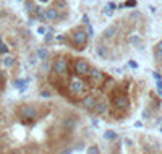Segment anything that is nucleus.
Returning <instances> with one entry per match:
<instances>
[{
	"instance_id": "obj_6",
	"label": "nucleus",
	"mask_w": 162,
	"mask_h": 154,
	"mask_svg": "<svg viewBox=\"0 0 162 154\" xmlns=\"http://www.w3.org/2000/svg\"><path fill=\"white\" fill-rule=\"evenodd\" d=\"M71 39H73V44H75V45L83 47V45L88 42V34H86V31H83V29H78V31L73 33Z\"/></svg>"
},
{
	"instance_id": "obj_28",
	"label": "nucleus",
	"mask_w": 162,
	"mask_h": 154,
	"mask_svg": "<svg viewBox=\"0 0 162 154\" xmlns=\"http://www.w3.org/2000/svg\"><path fill=\"white\" fill-rule=\"evenodd\" d=\"M83 21H84V25L91 26V23H89V18H88V15H84V16H83Z\"/></svg>"
},
{
	"instance_id": "obj_14",
	"label": "nucleus",
	"mask_w": 162,
	"mask_h": 154,
	"mask_svg": "<svg viewBox=\"0 0 162 154\" xmlns=\"http://www.w3.org/2000/svg\"><path fill=\"white\" fill-rule=\"evenodd\" d=\"M128 42L131 45H140L141 44V36H138V34H133V36L128 37Z\"/></svg>"
},
{
	"instance_id": "obj_33",
	"label": "nucleus",
	"mask_w": 162,
	"mask_h": 154,
	"mask_svg": "<svg viewBox=\"0 0 162 154\" xmlns=\"http://www.w3.org/2000/svg\"><path fill=\"white\" fill-rule=\"evenodd\" d=\"M156 49H157V50H160V52H162V41H160L157 45H156Z\"/></svg>"
},
{
	"instance_id": "obj_21",
	"label": "nucleus",
	"mask_w": 162,
	"mask_h": 154,
	"mask_svg": "<svg viewBox=\"0 0 162 154\" xmlns=\"http://www.w3.org/2000/svg\"><path fill=\"white\" fill-rule=\"evenodd\" d=\"M8 45L7 44H3V42H0V54H2V55H5V54H8Z\"/></svg>"
},
{
	"instance_id": "obj_24",
	"label": "nucleus",
	"mask_w": 162,
	"mask_h": 154,
	"mask_svg": "<svg viewBox=\"0 0 162 154\" xmlns=\"http://www.w3.org/2000/svg\"><path fill=\"white\" fill-rule=\"evenodd\" d=\"M152 76H154L156 81H162V76H160V73H159V71H154V73H152Z\"/></svg>"
},
{
	"instance_id": "obj_17",
	"label": "nucleus",
	"mask_w": 162,
	"mask_h": 154,
	"mask_svg": "<svg viewBox=\"0 0 162 154\" xmlns=\"http://www.w3.org/2000/svg\"><path fill=\"white\" fill-rule=\"evenodd\" d=\"M3 65H5V67H13V65H15V57L7 55V57L3 59Z\"/></svg>"
},
{
	"instance_id": "obj_36",
	"label": "nucleus",
	"mask_w": 162,
	"mask_h": 154,
	"mask_svg": "<svg viewBox=\"0 0 162 154\" xmlns=\"http://www.w3.org/2000/svg\"><path fill=\"white\" fill-rule=\"evenodd\" d=\"M37 33H39V34H44V33H45V29H44V28H39Z\"/></svg>"
},
{
	"instance_id": "obj_34",
	"label": "nucleus",
	"mask_w": 162,
	"mask_h": 154,
	"mask_svg": "<svg viewBox=\"0 0 162 154\" xmlns=\"http://www.w3.org/2000/svg\"><path fill=\"white\" fill-rule=\"evenodd\" d=\"M42 98H50V93H47V91H44V93H42Z\"/></svg>"
},
{
	"instance_id": "obj_23",
	"label": "nucleus",
	"mask_w": 162,
	"mask_h": 154,
	"mask_svg": "<svg viewBox=\"0 0 162 154\" xmlns=\"http://www.w3.org/2000/svg\"><path fill=\"white\" fill-rule=\"evenodd\" d=\"M88 154H99V148H97V146H91L88 149Z\"/></svg>"
},
{
	"instance_id": "obj_5",
	"label": "nucleus",
	"mask_w": 162,
	"mask_h": 154,
	"mask_svg": "<svg viewBox=\"0 0 162 154\" xmlns=\"http://www.w3.org/2000/svg\"><path fill=\"white\" fill-rule=\"evenodd\" d=\"M20 115L23 118H26V122H29V120H33V118H36L39 115V112L34 106H21L20 107Z\"/></svg>"
},
{
	"instance_id": "obj_1",
	"label": "nucleus",
	"mask_w": 162,
	"mask_h": 154,
	"mask_svg": "<svg viewBox=\"0 0 162 154\" xmlns=\"http://www.w3.org/2000/svg\"><path fill=\"white\" fill-rule=\"evenodd\" d=\"M68 89H70V93L73 96H81L86 89V83L81 78H73L70 84H68Z\"/></svg>"
},
{
	"instance_id": "obj_39",
	"label": "nucleus",
	"mask_w": 162,
	"mask_h": 154,
	"mask_svg": "<svg viewBox=\"0 0 162 154\" xmlns=\"http://www.w3.org/2000/svg\"><path fill=\"white\" fill-rule=\"evenodd\" d=\"M160 132H162V128H160Z\"/></svg>"
},
{
	"instance_id": "obj_38",
	"label": "nucleus",
	"mask_w": 162,
	"mask_h": 154,
	"mask_svg": "<svg viewBox=\"0 0 162 154\" xmlns=\"http://www.w3.org/2000/svg\"><path fill=\"white\" fill-rule=\"evenodd\" d=\"M40 2H49V0H40Z\"/></svg>"
},
{
	"instance_id": "obj_15",
	"label": "nucleus",
	"mask_w": 162,
	"mask_h": 154,
	"mask_svg": "<svg viewBox=\"0 0 162 154\" xmlns=\"http://www.w3.org/2000/svg\"><path fill=\"white\" fill-rule=\"evenodd\" d=\"M104 140H109V141L117 140V133L112 132V130H107V132H104Z\"/></svg>"
},
{
	"instance_id": "obj_35",
	"label": "nucleus",
	"mask_w": 162,
	"mask_h": 154,
	"mask_svg": "<svg viewBox=\"0 0 162 154\" xmlns=\"http://www.w3.org/2000/svg\"><path fill=\"white\" fill-rule=\"evenodd\" d=\"M135 127H136V128H141V127H143V123H141V122H136V123H135Z\"/></svg>"
},
{
	"instance_id": "obj_13",
	"label": "nucleus",
	"mask_w": 162,
	"mask_h": 154,
	"mask_svg": "<svg viewBox=\"0 0 162 154\" xmlns=\"http://www.w3.org/2000/svg\"><path fill=\"white\" fill-rule=\"evenodd\" d=\"M62 125H63V128H65V130L71 132V130L75 128V120H73V118H65V120L62 122Z\"/></svg>"
},
{
	"instance_id": "obj_7",
	"label": "nucleus",
	"mask_w": 162,
	"mask_h": 154,
	"mask_svg": "<svg viewBox=\"0 0 162 154\" xmlns=\"http://www.w3.org/2000/svg\"><path fill=\"white\" fill-rule=\"evenodd\" d=\"M96 104H97V98L94 94H88L81 99V106H83L86 110H92L96 107Z\"/></svg>"
},
{
	"instance_id": "obj_22",
	"label": "nucleus",
	"mask_w": 162,
	"mask_h": 154,
	"mask_svg": "<svg viewBox=\"0 0 162 154\" xmlns=\"http://www.w3.org/2000/svg\"><path fill=\"white\" fill-rule=\"evenodd\" d=\"M154 59L157 60V62H162V52L157 49H154Z\"/></svg>"
},
{
	"instance_id": "obj_9",
	"label": "nucleus",
	"mask_w": 162,
	"mask_h": 154,
	"mask_svg": "<svg viewBox=\"0 0 162 154\" xmlns=\"http://www.w3.org/2000/svg\"><path fill=\"white\" fill-rule=\"evenodd\" d=\"M44 15H45V20L47 21H55L59 18V10L57 8H47V10H44Z\"/></svg>"
},
{
	"instance_id": "obj_2",
	"label": "nucleus",
	"mask_w": 162,
	"mask_h": 154,
	"mask_svg": "<svg viewBox=\"0 0 162 154\" xmlns=\"http://www.w3.org/2000/svg\"><path fill=\"white\" fill-rule=\"evenodd\" d=\"M54 71H55V75L57 76H67V73H68V62L67 59H63V57H59L55 62H54Z\"/></svg>"
},
{
	"instance_id": "obj_11",
	"label": "nucleus",
	"mask_w": 162,
	"mask_h": 154,
	"mask_svg": "<svg viewBox=\"0 0 162 154\" xmlns=\"http://www.w3.org/2000/svg\"><path fill=\"white\" fill-rule=\"evenodd\" d=\"M117 33H118V28L117 26H109L107 29L102 33V36L106 37V39H112V37L117 36Z\"/></svg>"
},
{
	"instance_id": "obj_25",
	"label": "nucleus",
	"mask_w": 162,
	"mask_h": 154,
	"mask_svg": "<svg viewBox=\"0 0 162 154\" xmlns=\"http://www.w3.org/2000/svg\"><path fill=\"white\" fill-rule=\"evenodd\" d=\"M104 13H106L107 16H112V15H114V10H110L109 7H106V8H104Z\"/></svg>"
},
{
	"instance_id": "obj_29",
	"label": "nucleus",
	"mask_w": 162,
	"mask_h": 154,
	"mask_svg": "<svg viewBox=\"0 0 162 154\" xmlns=\"http://www.w3.org/2000/svg\"><path fill=\"white\" fill-rule=\"evenodd\" d=\"M157 93L162 94V81H157Z\"/></svg>"
},
{
	"instance_id": "obj_31",
	"label": "nucleus",
	"mask_w": 162,
	"mask_h": 154,
	"mask_svg": "<svg viewBox=\"0 0 162 154\" xmlns=\"http://www.w3.org/2000/svg\"><path fill=\"white\" fill-rule=\"evenodd\" d=\"M125 5L126 7H135V0H130V2H126Z\"/></svg>"
},
{
	"instance_id": "obj_3",
	"label": "nucleus",
	"mask_w": 162,
	"mask_h": 154,
	"mask_svg": "<svg viewBox=\"0 0 162 154\" xmlns=\"http://www.w3.org/2000/svg\"><path fill=\"white\" fill-rule=\"evenodd\" d=\"M89 70H91V67L88 64V60H84V59L75 60V73H76L78 76H88Z\"/></svg>"
},
{
	"instance_id": "obj_8",
	"label": "nucleus",
	"mask_w": 162,
	"mask_h": 154,
	"mask_svg": "<svg viewBox=\"0 0 162 154\" xmlns=\"http://www.w3.org/2000/svg\"><path fill=\"white\" fill-rule=\"evenodd\" d=\"M88 76L91 78L92 83H101V81H104V79H106V75H104L99 68H91L89 73H88Z\"/></svg>"
},
{
	"instance_id": "obj_12",
	"label": "nucleus",
	"mask_w": 162,
	"mask_h": 154,
	"mask_svg": "<svg viewBox=\"0 0 162 154\" xmlns=\"http://www.w3.org/2000/svg\"><path fill=\"white\" fill-rule=\"evenodd\" d=\"M97 55L101 57V59H106V57L109 55V47L104 44H99L97 45Z\"/></svg>"
},
{
	"instance_id": "obj_19",
	"label": "nucleus",
	"mask_w": 162,
	"mask_h": 154,
	"mask_svg": "<svg viewBox=\"0 0 162 154\" xmlns=\"http://www.w3.org/2000/svg\"><path fill=\"white\" fill-rule=\"evenodd\" d=\"M47 54H49L47 49H39V50H37V57H39L40 60H44L45 57H47Z\"/></svg>"
},
{
	"instance_id": "obj_10",
	"label": "nucleus",
	"mask_w": 162,
	"mask_h": 154,
	"mask_svg": "<svg viewBox=\"0 0 162 154\" xmlns=\"http://www.w3.org/2000/svg\"><path fill=\"white\" fill-rule=\"evenodd\" d=\"M94 110L97 112V114H107L109 112V104L106 101H97V104H96V107H94Z\"/></svg>"
},
{
	"instance_id": "obj_37",
	"label": "nucleus",
	"mask_w": 162,
	"mask_h": 154,
	"mask_svg": "<svg viewBox=\"0 0 162 154\" xmlns=\"http://www.w3.org/2000/svg\"><path fill=\"white\" fill-rule=\"evenodd\" d=\"M2 79H3V71L0 70V81H2Z\"/></svg>"
},
{
	"instance_id": "obj_20",
	"label": "nucleus",
	"mask_w": 162,
	"mask_h": 154,
	"mask_svg": "<svg viewBox=\"0 0 162 154\" xmlns=\"http://www.w3.org/2000/svg\"><path fill=\"white\" fill-rule=\"evenodd\" d=\"M26 83H28L26 79H18V81H15V86L20 88V89L23 91V89H25V86H26Z\"/></svg>"
},
{
	"instance_id": "obj_16",
	"label": "nucleus",
	"mask_w": 162,
	"mask_h": 154,
	"mask_svg": "<svg viewBox=\"0 0 162 154\" xmlns=\"http://www.w3.org/2000/svg\"><path fill=\"white\" fill-rule=\"evenodd\" d=\"M36 16H37V20L39 21H45V15H44V8H40V7H36Z\"/></svg>"
},
{
	"instance_id": "obj_32",
	"label": "nucleus",
	"mask_w": 162,
	"mask_h": 154,
	"mask_svg": "<svg viewBox=\"0 0 162 154\" xmlns=\"http://www.w3.org/2000/svg\"><path fill=\"white\" fill-rule=\"evenodd\" d=\"M138 16H140V13H138V11H133V13H131V18H138Z\"/></svg>"
},
{
	"instance_id": "obj_4",
	"label": "nucleus",
	"mask_w": 162,
	"mask_h": 154,
	"mask_svg": "<svg viewBox=\"0 0 162 154\" xmlns=\"http://www.w3.org/2000/svg\"><path fill=\"white\" fill-rule=\"evenodd\" d=\"M112 104L117 110H126L130 107V99H128V96H125V94H117L114 98Z\"/></svg>"
},
{
	"instance_id": "obj_27",
	"label": "nucleus",
	"mask_w": 162,
	"mask_h": 154,
	"mask_svg": "<svg viewBox=\"0 0 162 154\" xmlns=\"http://www.w3.org/2000/svg\"><path fill=\"white\" fill-rule=\"evenodd\" d=\"M86 34H88V37H89V36L92 37V36H94V29H92L91 26H88V33H86Z\"/></svg>"
},
{
	"instance_id": "obj_18",
	"label": "nucleus",
	"mask_w": 162,
	"mask_h": 154,
	"mask_svg": "<svg viewBox=\"0 0 162 154\" xmlns=\"http://www.w3.org/2000/svg\"><path fill=\"white\" fill-rule=\"evenodd\" d=\"M25 10L26 11H34L36 10V3H34L33 0H28V2L25 3Z\"/></svg>"
},
{
	"instance_id": "obj_30",
	"label": "nucleus",
	"mask_w": 162,
	"mask_h": 154,
	"mask_svg": "<svg viewBox=\"0 0 162 154\" xmlns=\"http://www.w3.org/2000/svg\"><path fill=\"white\" fill-rule=\"evenodd\" d=\"M130 67H131V68H138V64H136L135 60H130Z\"/></svg>"
},
{
	"instance_id": "obj_26",
	"label": "nucleus",
	"mask_w": 162,
	"mask_h": 154,
	"mask_svg": "<svg viewBox=\"0 0 162 154\" xmlns=\"http://www.w3.org/2000/svg\"><path fill=\"white\" fill-rule=\"evenodd\" d=\"M52 39H54V36H52V33H45V42H50Z\"/></svg>"
}]
</instances>
